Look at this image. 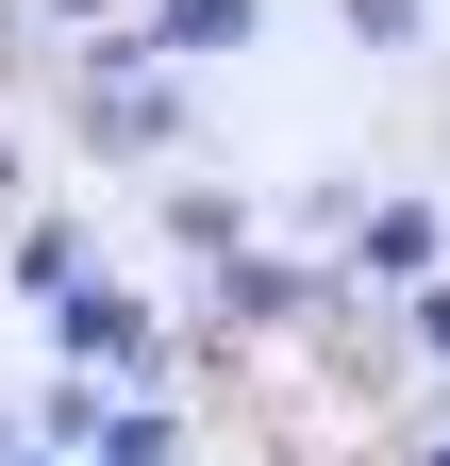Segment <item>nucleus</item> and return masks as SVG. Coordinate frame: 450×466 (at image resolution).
<instances>
[{"label":"nucleus","mask_w":450,"mask_h":466,"mask_svg":"<svg viewBox=\"0 0 450 466\" xmlns=\"http://www.w3.org/2000/svg\"><path fill=\"white\" fill-rule=\"evenodd\" d=\"M417 333H434V350H450V283H434V300H417Z\"/></svg>","instance_id":"f257e3e1"},{"label":"nucleus","mask_w":450,"mask_h":466,"mask_svg":"<svg viewBox=\"0 0 450 466\" xmlns=\"http://www.w3.org/2000/svg\"><path fill=\"white\" fill-rule=\"evenodd\" d=\"M434 466H450V450H434Z\"/></svg>","instance_id":"f03ea898"}]
</instances>
